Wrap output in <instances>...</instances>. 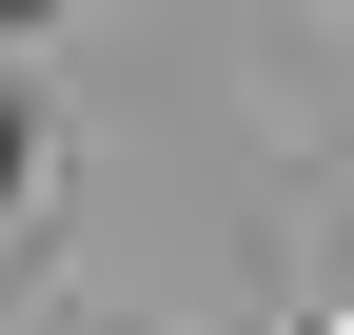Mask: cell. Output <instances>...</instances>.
Instances as JSON below:
<instances>
[{
    "label": "cell",
    "instance_id": "obj_1",
    "mask_svg": "<svg viewBox=\"0 0 354 335\" xmlns=\"http://www.w3.org/2000/svg\"><path fill=\"white\" fill-rule=\"evenodd\" d=\"M0 178H20V118H0Z\"/></svg>",
    "mask_w": 354,
    "mask_h": 335
},
{
    "label": "cell",
    "instance_id": "obj_2",
    "mask_svg": "<svg viewBox=\"0 0 354 335\" xmlns=\"http://www.w3.org/2000/svg\"><path fill=\"white\" fill-rule=\"evenodd\" d=\"M0 20H20V0H0Z\"/></svg>",
    "mask_w": 354,
    "mask_h": 335
}]
</instances>
